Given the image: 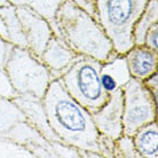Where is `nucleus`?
Returning a JSON list of instances; mask_svg holds the SVG:
<instances>
[{"mask_svg":"<svg viewBox=\"0 0 158 158\" xmlns=\"http://www.w3.org/2000/svg\"><path fill=\"white\" fill-rule=\"evenodd\" d=\"M0 96H4L7 99H14L17 96L16 92L10 85V81L4 68H0Z\"/></svg>","mask_w":158,"mask_h":158,"instance_id":"412c9836","label":"nucleus"},{"mask_svg":"<svg viewBox=\"0 0 158 158\" xmlns=\"http://www.w3.org/2000/svg\"><path fill=\"white\" fill-rule=\"evenodd\" d=\"M123 134L132 135L151 122L157 120V99L143 81L131 78L122 88Z\"/></svg>","mask_w":158,"mask_h":158,"instance_id":"423d86ee","label":"nucleus"},{"mask_svg":"<svg viewBox=\"0 0 158 158\" xmlns=\"http://www.w3.org/2000/svg\"><path fill=\"white\" fill-rule=\"evenodd\" d=\"M124 55L132 78L144 81L157 72L158 52L152 51L146 45H134Z\"/></svg>","mask_w":158,"mask_h":158,"instance_id":"f8f14e48","label":"nucleus"},{"mask_svg":"<svg viewBox=\"0 0 158 158\" xmlns=\"http://www.w3.org/2000/svg\"><path fill=\"white\" fill-rule=\"evenodd\" d=\"M144 45L155 52H158V23L154 24L146 33Z\"/></svg>","mask_w":158,"mask_h":158,"instance_id":"4be33fe9","label":"nucleus"},{"mask_svg":"<svg viewBox=\"0 0 158 158\" xmlns=\"http://www.w3.org/2000/svg\"><path fill=\"white\" fill-rule=\"evenodd\" d=\"M95 126L101 135L116 140L123 134V92L109 94L102 107L92 112Z\"/></svg>","mask_w":158,"mask_h":158,"instance_id":"6e6552de","label":"nucleus"},{"mask_svg":"<svg viewBox=\"0 0 158 158\" xmlns=\"http://www.w3.org/2000/svg\"><path fill=\"white\" fill-rule=\"evenodd\" d=\"M13 47H14V45L4 39L2 37H0V68H5L6 61L12 52Z\"/></svg>","mask_w":158,"mask_h":158,"instance_id":"b1692460","label":"nucleus"},{"mask_svg":"<svg viewBox=\"0 0 158 158\" xmlns=\"http://www.w3.org/2000/svg\"><path fill=\"white\" fill-rule=\"evenodd\" d=\"M22 120H25V116L13 99L0 96V134H6Z\"/></svg>","mask_w":158,"mask_h":158,"instance_id":"a211bd4d","label":"nucleus"},{"mask_svg":"<svg viewBox=\"0 0 158 158\" xmlns=\"http://www.w3.org/2000/svg\"><path fill=\"white\" fill-rule=\"evenodd\" d=\"M16 12L22 24L27 48L39 57L48 41L54 36L51 23L30 8L16 7Z\"/></svg>","mask_w":158,"mask_h":158,"instance_id":"0eeeda50","label":"nucleus"},{"mask_svg":"<svg viewBox=\"0 0 158 158\" xmlns=\"http://www.w3.org/2000/svg\"><path fill=\"white\" fill-rule=\"evenodd\" d=\"M135 148L140 157H158V124L157 120L140 127L132 135Z\"/></svg>","mask_w":158,"mask_h":158,"instance_id":"4468645a","label":"nucleus"},{"mask_svg":"<svg viewBox=\"0 0 158 158\" xmlns=\"http://www.w3.org/2000/svg\"><path fill=\"white\" fill-rule=\"evenodd\" d=\"M64 0H7L15 7H27L45 17L54 28L55 14Z\"/></svg>","mask_w":158,"mask_h":158,"instance_id":"f3484780","label":"nucleus"},{"mask_svg":"<svg viewBox=\"0 0 158 158\" xmlns=\"http://www.w3.org/2000/svg\"><path fill=\"white\" fill-rule=\"evenodd\" d=\"M132 78L127 68L126 59L124 54L114 53L112 55L102 62L100 80L103 89L108 94L122 89L123 86Z\"/></svg>","mask_w":158,"mask_h":158,"instance_id":"ddd939ff","label":"nucleus"},{"mask_svg":"<svg viewBox=\"0 0 158 158\" xmlns=\"http://www.w3.org/2000/svg\"><path fill=\"white\" fill-rule=\"evenodd\" d=\"M0 16L2 17L7 31V40L17 47L27 48V41L22 29V24L19 19L16 7L10 4L0 6Z\"/></svg>","mask_w":158,"mask_h":158,"instance_id":"2eb2a0df","label":"nucleus"},{"mask_svg":"<svg viewBox=\"0 0 158 158\" xmlns=\"http://www.w3.org/2000/svg\"><path fill=\"white\" fill-rule=\"evenodd\" d=\"M158 22V0H149L144 10L134 25L133 38L135 45H144L146 33Z\"/></svg>","mask_w":158,"mask_h":158,"instance_id":"dca6fc26","label":"nucleus"},{"mask_svg":"<svg viewBox=\"0 0 158 158\" xmlns=\"http://www.w3.org/2000/svg\"><path fill=\"white\" fill-rule=\"evenodd\" d=\"M101 65L102 62L98 60L80 55L59 77L68 93L91 114L102 107L109 98L100 80Z\"/></svg>","mask_w":158,"mask_h":158,"instance_id":"20e7f679","label":"nucleus"},{"mask_svg":"<svg viewBox=\"0 0 158 158\" xmlns=\"http://www.w3.org/2000/svg\"><path fill=\"white\" fill-rule=\"evenodd\" d=\"M6 4H8L7 0H0V6H2V5H6Z\"/></svg>","mask_w":158,"mask_h":158,"instance_id":"a878e982","label":"nucleus"},{"mask_svg":"<svg viewBox=\"0 0 158 158\" xmlns=\"http://www.w3.org/2000/svg\"><path fill=\"white\" fill-rule=\"evenodd\" d=\"M115 157L136 158L140 155L136 151L133 138L131 135L122 134L115 140Z\"/></svg>","mask_w":158,"mask_h":158,"instance_id":"aec40b11","label":"nucleus"},{"mask_svg":"<svg viewBox=\"0 0 158 158\" xmlns=\"http://www.w3.org/2000/svg\"><path fill=\"white\" fill-rule=\"evenodd\" d=\"M45 112L61 142L81 151V157H102L100 133L92 114L68 93L60 78L51 81L43 99Z\"/></svg>","mask_w":158,"mask_h":158,"instance_id":"f257e3e1","label":"nucleus"},{"mask_svg":"<svg viewBox=\"0 0 158 158\" xmlns=\"http://www.w3.org/2000/svg\"><path fill=\"white\" fill-rule=\"evenodd\" d=\"M5 135L25 147L33 157H55L51 141L43 136L27 119L17 123Z\"/></svg>","mask_w":158,"mask_h":158,"instance_id":"1a4fd4ad","label":"nucleus"},{"mask_svg":"<svg viewBox=\"0 0 158 158\" xmlns=\"http://www.w3.org/2000/svg\"><path fill=\"white\" fill-rule=\"evenodd\" d=\"M13 101L23 112L25 119L32 126L36 127L43 134V136H45L51 142L60 141L49 125L43 104V100L36 96H32V95H17L16 98L13 99Z\"/></svg>","mask_w":158,"mask_h":158,"instance_id":"9b49d317","label":"nucleus"},{"mask_svg":"<svg viewBox=\"0 0 158 158\" xmlns=\"http://www.w3.org/2000/svg\"><path fill=\"white\" fill-rule=\"evenodd\" d=\"M53 31L78 55L104 62L115 53L96 17L84 12L70 0H64L57 9Z\"/></svg>","mask_w":158,"mask_h":158,"instance_id":"f03ea898","label":"nucleus"},{"mask_svg":"<svg viewBox=\"0 0 158 158\" xmlns=\"http://www.w3.org/2000/svg\"><path fill=\"white\" fill-rule=\"evenodd\" d=\"M79 56L60 37L54 35L40 54L39 59L48 68L53 78H59Z\"/></svg>","mask_w":158,"mask_h":158,"instance_id":"9d476101","label":"nucleus"},{"mask_svg":"<svg viewBox=\"0 0 158 158\" xmlns=\"http://www.w3.org/2000/svg\"><path fill=\"white\" fill-rule=\"evenodd\" d=\"M149 0H98L96 20L112 44L114 52L125 54L134 46L133 30Z\"/></svg>","mask_w":158,"mask_h":158,"instance_id":"7ed1b4c3","label":"nucleus"},{"mask_svg":"<svg viewBox=\"0 0 158 158\" xmlns=\"http://www.w3.org/2000/svg\"><path fill=\"white\" fill-rule=\"evenodd\" d=\"M4 69L17 95L43 99L54 79L41 60L25 47L14 46Z\"/></svg>","mask_w":158,"mask_h":158,"instance_id":"39448f33","label":"nucleus"},{"mask_svg":"<svg viewBox=\"0 0 158 158\" xmlns=\"http://www.w3.org/2000/svg\"><path fill=\"white\" fill-rule=\"evenodd\" d=\"M0 157H33V155L5 134H0Z\"/></svg>","mask_w":158,"mask_h":158,"instance_id":"6ab92c4d","label":"nucleus"},{"mask_svg":"<svg viewBox=\"0 0 158 158\" xmlns=\"http://www.w3.org/2000/svg\"><path fill=\"white\" fill-rule=\"evenodd\" d=\"M144 85H146L148 88H149V91L152 93V95L155 96V99H157V91H158V86H157V72H155L154 75H151L150 77H148V78L143 81Z\"/></svg>","mask_w":158,"mask_h":158,"instance_id":"393cba45","label":"nucleus"},{"mask_svg":"<svg viewBox=\"0 0 158 158\" xmlns=\"http://www.w3.org/2000/svg\"><path fill=\"white\" fill-rule=\"evenodd\" d=\"M72 4H75L77 7L83 9L84 12L88 13L89 15L96 17V4L98 0H70Z\"/></svg>","mask_w":158,"mask_h":158,"instance_id":"5701e85b","label":"nucleus"}]
</instances>
